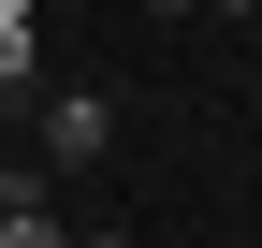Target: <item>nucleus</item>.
Returning a JSON list of instances; mask_svg holds the SVG:
<instances>
[{
  "mask_svg": "<svg viewBox=\"0 0 262 248\" xmlns=\"http://www.w3.org/2000/svg\"><path fill=\"white\" fill-rule=\"evenodd\" d=\"M117 146V102L102 88H44V161H102Z\"/></svg>",
  "mask_w": 262,
  "mask_h": 248,
  "instance_id": "obj_1",
  "label": "nucleus"
},
{
  "mask_svg": "<svg viewBox=\"0 0 262 248\" xmlns=\"http://www.w3.org/2000/svg\"><path fill=\"white\" fill-rule=\"evenodd\" d=\"M0 102H29V0H0Z\"/></svg>",
  "mask_w": 262,
  "mask_h": 248,
  "instance_id": "obj_2",
  "label": "nucleus"
},
{
  "mask_svg": "<svg viewBox=\"0 0 262 248\" xmlns=\"http://www.w3.org/2000/svg\"><path fill=\"white\" fill-rule=\"evenodd\" d=\"M0 248H73V234H58V219H44V204H29V190H15V204H0Z\"/></svg>",
  "mask_w": 262,
  "mask_h": 248,
  "instance_id": "obj_3",
  "label": "nucleus"
},
{
  "mask_svg": "<svg viewBox=\"0 0 262 248\" xmlns=\"http://www.w3.org/2000/svg\"><path fill=\"white\" fill-rule=\"evenodd\" d=\"M15 190H29V175H15V146H0V204H15Z\"/></svg>",
  "mask_w": 262,
  "mask_h": 248,
  "instance_id": "obj_4",
  "label": "nucleus"
},
{
  "mask_svg": "<svg viewBox=\"0 0 262 248\" xmlns=\"http://www.w3.org/2000/svg\"><path fill=\"white\" fill-rule=\"evenodd\" d=\"M204 15H262V0H204Z\"/></svg>",
  "mask_w": 262,
  "mask_h": 248,
  "instance_id": "obj_5",
  "label": "nucleus"
},
{
  "mask_svg": "<svg viewBox=\"0 0 262 248\" xmlns=\"http://www.w3.org/2000/svg\"><path fill=\"white\" fill-rule=\"evenodd\" d=\"M88 248H131V234H88Z\"/></svg>",
  "mask_w": 262,
  "mask_h": 248,
  "instance_id": "obj_6",
  "label": "nucleus"
},
{
  "mask_svg": "<svg viewBox=\"0 0 262 248\" xmlns=\"http://www.w3.org/2000/svg\"><path fill=\"white\" fill-rule=\"evenodd\" d=\"M160 15H189V0H160Z\"/></svg>",
  "mask_w": 262,
  "mask_h": 248,
  "instance_id": "obj_7",
  "label": "nucleus"
}]
</instances>
